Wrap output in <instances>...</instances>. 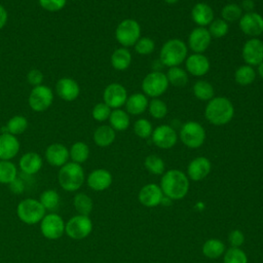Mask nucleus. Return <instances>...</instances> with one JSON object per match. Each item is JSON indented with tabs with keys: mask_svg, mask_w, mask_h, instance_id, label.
I'll use <instances>...</instances> for the list:
<instances>
[{
	"mask_svg": "<svg viewBox=\"0 0 263 263\" xmlns=\"http://www.w3.org/2000/svg\"><path fill=\"white\" fill-rule=\"evenodd\" d=\"M20 151L17 138L8 133L0 135V160H11Z\"/></svg>",
	"mask_w": 263,
	"mask_h": 263,
	"instance_id": "23",
	"label": "nucleus"
},
{
	"mask_svg": "<svg viewBox=\"0 0 263 263\" xmlns=\"http://www.w3.org/2000/svg\"><path fill=\"white\" fill-rule=\"evenodd\" d=\"M109 122L110 126L116 132H123L128 128L129 123H130V118L129 115L126 111L118 108V109H113L111 111V114L109 116Z\"/></svg>",
	"mask_w": 263,
	"mask_h": 263,
	"instance_id": "29",
	"label": "nucleus"
},
{
	"mask_svg": "<svg viewBox=\"0 0 263 263\" xmlns=\"http://www.w3.org/2000/svg\"><path fill=\"white\" fill-rule=\"evenodd\" d=\"M93 142L99 147L110 146L116 138L115 130L110 125H100L93 132Z\"/></svg>",
	"mask_w": 263,
	"mask_h": 263,
	"instance_id": "27",
	"label": "nucleus"
},
{
	"mask_svg": "<svg viewBox=\"0 0 263 263\" xmlns=\"http://www.w3.org/2000/svg\"><path fill=\"white\" fill-rule=\"evenodd\" d=\"M92 231V221L88 216L74 215L65 226V234L71 239L81 240L86 238Z\"/></svg>",
	"mask_w": 263,
	"mask_h": 263,
	"instance_id": "8",
	"label": "nucleus"
},
{
	"mask_svg": "<svg viewBox=\"0 0 263 263\" xmlns=\"http://www.w3.org/2000/svg\"><path fill=\"white\" fill-rule=\"evenodd\" d=\"M55 91L58 96L67 102L76 100L80 93L79 84L70 77H63L58 80L55 84Z\"/></svg>",
	"mask_w": 263,
	"mask_h": 263,
	"instance_id": "21",
	"label": "nucleus"
},
{
	"mask_svg": "<svg viewBox=\"0 0 263 263\" xmlns=\"http://www.w3.org/2000/svg\"><path fill=\"white\" fill-rule=\"evenodd\" d=\"M160 188L163 195L172 200H180L186 196L189 190L188 177L180 170H168L161 178Z\"/></svg>",
	"mask_w": 263,
	"mask_h": 263,
	"instance_id": "1",
	"label": "nucleus"
},
{
	"mask_svg": "<svg viewBox=\"0 0 263 263\" xmlns=\"http://www.w3.org/2000/svg\"><path fill=\"white\" fill-rule=\"evenodd\" d=\"M228 240L232 248H239L245 241V235L240 230L235 229L229 233Z\"/></svg>",
	"mask_w": 263,
	"mask_h": 263,
	"instance_id": "48",
	"label": "nucleus"
},
{
	"mask_svg": "<svg viewBox=\"0 0 263 263\" xmlns=\"http://www.w3.org/2000/svg\"><path fill=\"white\" fill-rule=\"evenodd\" d=\"M43 165V160L41 156L37 152H27L25 153L18 161V166L22 171L27 176H32L37 174Z\"/></svg>",
	"mask_w": 263,
	"mask_h": 263,
	"instance_id": "24",
	"label": "nucleus"
},
{
	"mask_svg": "<svg viewBox=\"0 0 263 263\" xmlns=\"http://www.w3.org/2000/svg\"><path fill=\"white\" fill-rule=\"evenodd\" d=\"M111 111H112V109L108 105H106L104 102L98 103L92 108L91 115L95 120H97L99 122H103V121H106L107 119H109Z\"/></svg>",
	"mask_w": 263,
	"mask_h": 263,
	"instance_id": "46",
	"label": "nucleus"
},
{
	"mask_svg": "<svg viewBox=\"0 0 263 263\" xmlns=\"http://www.w3.org/2000/svg\"><path fill=\"white\" fill-rule=\"evenodd\" d=\"M205 129L196 121L185 122L180 129V140L182 143L191 149H196L202 146L205 141Z\"/></svg>",
	"mask_w": 263,
	"mask_h": 263,
	"instance_id": "7",
	"label": "nucleus"
},
{
	"mask_svg": "<svg viewBox=\"0 0 263 263\" xmlns=\"http://www.w3.org/2000/svg\"><path fill=\"white\" fill-rule=\"evenodd\" d=\"M39 224L40 232L46 239L55 240L65 234L66 222L62 216L54 212L46 213Z\"/></svg>",
	"mask_w": 263,
	"mask_h": 263,
	"instance_id": "10",
	"label": "nucleus"
},
{
	"mask_svg": "<svg viewBox=\"0 0 263 263\" xmlns=\"http://www.w3.org/2000/svg\"><path fill=\"white\" fill-rule=\"evenodd\" d=\"M238 26L243 34L257 38L263 33V16L255 11L245 12L238 21Z\"/></svg>",
	"mask_w": 263,
	"mask_h": 263,
	"instance_id": "13",
	"label": "nucleus"
},
{
	"mask_svg": "<svg viewBox=\"0 0 263 263\" xmlns=\"http://www.w3.org/2000/svg\"><path fill=\"white\" fill-rule=\"evenodd\" d=\"M224 263H248L246 253L239 248H229L224 253Z\"/></svg>",
	"mask_w": 263,
	"mask_h": 263,
	"instance_id": "44",
	"label": "nucleus"
},
{
	"mask_svg": "<svg viewBox=\"0 0 263 263\" xmlns=\"http://www.w3.org/2000/svg\"><path fill=\"white\" fill-rule=\"evenodd\" d=\"M9 186H10L11 191L14 193H22L24 191V183L18 178H16L12 183H10Z\"/></svg>",
	"mask_w": 263,
	"mask_h": 263,
	"instance_id": "50",
	"label": "nucleus"
},
{
	"mask_svg": "<svg viewBox=\"0 0 263 263\" xmlns=\"http://www.w3.org/2000/svg\"><path fill=\"white\" fill-rule=\"evenodd\" d=\"M7 20H8V13L5 7L2 4H0V30L4 28V26L7 23Z\"/></svg>",
	"mask_w": 263,
	"mask_h": 263,
	"instance_id": "51",
	"label": "nucleus"
},
{
	"mask_svg": "<svg viewBox=\"0 0 263 263\" xmlns=\"http://www.w3.org/2000/svg\"><path fill=\"white\" fill-rule=\"evenodd\" d=\"M45 214L46 210L39 199L36 198H24L16 205V215L18 219L27 225H36L40 223Z\"/></svg>",
	"mask_w": 263,
	"mask_h": 263,
	"instance_id": "5",
	"label": "nucleus"
},
{
	"mask_svg": "<svg viewBox=\"0 0 263 263\" xmlns=\"http://www.w3.org/2000/svg\"><path fill=\"white\" fill-rule=\"evenodd\" d=\"M192 92L194 97L200 101H210L214 98L215 90L213 85L205 80H198L193 84Z\"/></svg>",
	"mask_w": 263,
	"mask_h": 263,
	"instance_id": "37",
	"label": "nucleus"
},
{
	"mask_svg": "<svg viewBox=\"0 0 263 263\" xmlns=\"http://www.w3.org/2000/svg\"><path fill=\"white\" fill-rule=\"evenodd\" d=\"M242 15V9L238 4L229 3L226 4L221 10V18L226 23H233L239 21Z\"/></svg>",
	"mask_w": 263,
	"mask_h": 263,
	"instance_id": "40",
	"label": "nucleus"
},
{
	"mask_svg": "<svg viewBox=\"0 0 263 263\" xmlns=\"http://www.w3.org/2000/svg\"><path fill=\"white\" fill-rule=\"evenodd\" d=\"M211 168L212 164L210 159L204 156H198L189 162L187 174L192 181H200L210 174Z\"/></svg>",
	"mask_w": 263,
	"mask_h": 263,
	"instance_id": "22",
	"label": "nucleus"
},
{
	"mask_svg": "<svg viewBox=\"0 0 263 263\" xmlns=\"http://www.w3.org/2000/svg\"><path fill=\"white\" fill-rule=\"evenodd\" d=\"M148 98L143 92H135L127 97V100L124 104L125 111L132 115H141L148 108Z\"/></svg>",
	"mask_w": 263,
	"mask_h": 263,
	"instance_id": "26",
	"label": "nucleus"
},
{
	"mask_svg": "<svg viewBox=\"0 0 263 263\" xmlns=\"http://www.w3.org/2000/svg\"><path fill=\"white\" fill-rule=\"evenodd\" d=\"M147 110H148L150 116H152L155 119H162L167 114L166 104L158 98H155V99H152L151 101H149Z\"/></svg>",
	"mask_w": 263,
	"mask_h": 263,
	"instance_id": "41",
	"label": "nucleus"
},
{
	"mask_svg": "<svg viewBox=\"0 0 263 263\" xmlns=\"http://www.w3.org/2000/svg\"><path fill=\"white\" fill-rule=\"evenodd\" d=\"M166 75L160 71H152L147 74L142 81L143 93L152 99L159 98L168 88Z\"/></svg>",
	"mask_w": 263,
	"mask_h": 263,
	"instance_id": "9",
	"label": "nucleus"
},
{
	"mask_svg": "<svg viewBox=\"0 0 263 263\" xmlns=\"http://www.w3.org/2000/svg\"><path fill=\"white\" fill-rule=\"evenodd\" d=\"M141 37V26L134 18H125L121 21L115 29V38L122 47H130Z\"/></svg>",
	"mask_w": 263,
	"mask_h": 263,
	"instance_id": "6",
	"label": "nucleus"
},
{
	"mask_svg": "<svg viewBox=\"0 0 263 263\" xmlns=\"http://www.w3.org/2000/svg\"><path fill=\"white\" fill-rule=\"evenodd\" d=\"M239 6L246 12H251V11H254L255 2H254V0H242L241 5H239Z\"/></svg>",
	"mask_w": 263,
	"mask_h": 263,
	"instance_id": "52",
	"label": "nucleus"
},
{
	"mask_svg": "<svg viewBox=\"0 0 263 263\" xmlns=\"http://www.w3.org/2000/svg\"><path fill=\"white\" fill-rule=\"evenodd\" d=\"M234 116V106L225 97H214L204 108L205 119L214 125H225Z\"/></svg>",
	"mask_w": 263,
	"mask_h": 263,
	"instance_id": "2",
	"label": "nucleus"
},
{
	"mask_svg": "<svg viewBox=\"0 0 263 263\" xmlns=\"http://www.w3.org/2000/svg\"><path fill=\"white\" fill-rule=\"evenodd\" d=\"M163 192L157 184H147L139 192L140 202L147 208H154L161 203Z\"/></svg>",
	"mask_w": 263,
	"mask_h": 263,
	"instance_id": "19",
	"label": "nucleus"
},
{
	"mask_svg": "<svg viewBox=\"0 0 263 263\" xmlns=\"http://www.w3.org/2000/svg\"><path fill=\"white\" fill-rule=\"evenodd\" d=\"M103 100L111 109H118L124 106L127 100V90L120 83H110L104 89Z\"/></svg>",
	"mask_w": 263,
	"mask_h": 263,
	"instance_id": "14",
	"label": "nucleus"
},
{
	"mask_svg": "<svg viewBox=\"0 0 263 263\" xmlns=\"http://www.w3.org/2000/svg\"><path fill=\"white\" fill-rule=\"evenodd\" d=\"M28 127V120L25 116L22 115H15L12 116L6 123L5 129L6 133L11 134L13 136L23 134Z\"/></svg>",
	"mask_w": 263,
	"mask_h": 263,
	"instance_id": "38",
	"label": "nucleus"
},
{
	"mask_svg": "<svg viewBox=\"0 0 263 263\" xmlns=\"http://www.w3.org/2000/svg\"><path fill=\"white\" fill-rule=\"evenodd\" d=\"M144 165L147 171L153 175H162L164 174L165 164L161 157L151 154L148 155L144 160Z\"/></svg>",
	"mask_w": 263,
	"mask_h": 263,
	"instance_id": "39",
	"label": "nucleus"
},
{
	"mask_svg": "<svg viewBox=\"0 0 263 263\" xmlns=\"http://www.w3.org/2000/svg\"><path fill=\"white\" fill-rule=\"evenodd\" d=\"M46 161L55 167H61L66 164L70 158L69 156V149L61 144V143H53L50 144L44 153Z\"/></svg>",
	"mask_w": 263,
	"mask_h": 263,
	"instance_id": "18",
	"label": "nucleus"
},
{
	"mask_svg": "<svg viewBox=\"0 0 263 263\" xmlns=\"http://www.w3.org/2000/svg\"><path fill=\"white\" fill-rule=\"evenodd\" d=\"M73 205L79 215L89 216L93 209V201L89 195L84 192H78L73 198Z\"/></svg>",
	"mask_w": 263,
	"mask_h": 263,
	"instance_id": "31",
	"label": "nucleus"
},
{
	"mask_svg": "<svg viewBox=\"0 0 263 263\" xmlns=\"http://www.w3.org/2000/svg\"><path fill=\"white\" fill-rule=\"evenodd\" d=\"M53 102L52 90L43 84L34 86L29 95L28 103L30 108L35 112H43L47 110Z\"/></svg>",
	"mask_w": 263,
	"mask_h": 263,
	"instance_id": "11",
	"label": "nucleus"
},
{
	"mask_svg": "<svg viewBox=\"0 0 263 263\" xmlns=\"http://www.w3.org/2000/svg\"><path fill=\"white\" fill-rule=\"evenodd\" d=\"M257 67H258V68H257V73H258V75L263 79V62L260 63Z\"/></svg>",
	"mask_w": 263,
	"mask_h": 263,
	"instance_id": "53",
	"label": "nucleus"
},
{
	"mask_svg": "<svg viewBox=\"0 0 263 263\" xmlns=\"http://www.w3.org/2000/svg\"><path fill=\"white\" fill-rule=\"evenodd\" d=\"M38 199L41 202V204L44 206L46 212L47 211L53 212L54 210H57L61 201L60 194L54 189H45L40 193Z\"/></svg>",
	"mask_w": 263,
	"mask_h": 263,
	"instance_id": "33",
	"label": "nucleus"
},
{
	"mask_svg": "<svg viewBox=\"0 0 263 263\" xmlns=\"http://www.w3.org/2000/svg\"><path fill=\"white\" fill-rule=\"evenodd\" d=\"M191 18L198 27L205 28L215 18L214 10L209 4L204 2H198L191 9Z\"/></svg>",
	"mask_w": 263,
	"mask_h": 263,
	"instance_id": "25",
	"label": "nucleus"
},
{
	"mask_svg": "<svg viewBox=\"0 0 263 263\" xmlns=\"http://www.w3.org/2000/svg\"><path fill=\"white\" fill-rule=\"evenodd\" d=\"M89 147L84 142H75L69 149L70 159L78 164L85 162L89 157Z\"/></svg>",
	"mask_w": 263,
	"mask_h": 263,
	"instance_id": "32",
	"label": "nucleus"
},
{
	"mask_svg": "<svg viewBox=\"0 0 263 263\" xmlns=\"http://www.w3.org/2000/svg\"><path fill=\"white\" fill-rule=\"evenodd\" d=\"M134 46L135 50L140 55H148L154 51L155 42L149 37H140Z\"/></svg>",
	"mask_w": 263,
	"mask_h": 263,
	"instance_id": "45",
	"label": "nucleus"
},
{
	"mask_svg": "<svg viewBox=\"0 0 263 263\" xmlns=\"http://www.w3.org/2000/svg\"><path fill=\"white\" fill-rule=\"evenodd\" d=\"M27 80L33 86L40 85L43 81V74L38 69H32L27 75Z\"/></svg>",
	"mask_w": 263,
	"mask_h": 263,
	"instance_id": "49",
	"label": "nucleus"
},
{
	"mask_svg": "<svg viewBox=\"0 0 263 263\" xmlns=\"http://www.w3.org/2000/svg\"><path fill=\"white\" fill-rule=\"evenodd\" d=\"M188 57V47L181 39L174 38L163 43L159 53L162 65L171 68L180 66Z\"/></svg>",
	"mask_w": 263,
	"mask_h": 263,
	"instance_id": "4",
	"label": "nucleus"
},
{
	"mask_svg": "<svg viewBox=\"0 0 263 263\" xmlns=\"http://www.w3.org/2000/svg\"><path fill=\"white\" fill-rule=\"evenodd\" d=\"M16 178V165L11 160H0V184L9 185Z\"/></svg>",
	"mask_w": 263,
	"mask_h": 263,
	"instance_id": "35",
	"label": "nucleus"
},
{
	"mask_svg": "<svg viewBox=\"0 0 263 263\" xmlns=\"http://www.w3.org/2000/svg\"><path fill=\"white\" fill-rule=\"evenodd\" d=\"M151 139L156 147L160 149H171L177 144L178 135L171 125L160 124L153 128Z\"/></svg>",
	"mask_w": 263,
	"mask_h": 263,
	"instance_id": "12",
	"label": "nucleus"
},
{
	"mask_svg": "<svg viewBox=\"0 0 263 263\" xmlns=\"http://www.w3.org/2000/svg\"><path fill=\"white\" fill-rule=\"evenodd\" d=\"M185 67L186 72L189 74L196 77H201L208 74L211 64L209 59L203 53H192L186 58Z\"/></svg>",
	"mask_w": 263,
	"mask_h": 263,
	"instance_id": "17",
	"label": "nucleus"
},
{
	"mask_svg": "<svg viewBox=\"0 0 263 263\" xmlns=\"http://www.w3.org/2000/svg\"><path fill=\"white\" fill-rule=\"evenodd\" d=\"M256 71L250 65H242L239 66L234 72V80L237 84L241 86H247L253 83L256 79Z\"/></svg>",
	"mask_w": 263,
	"mask_h": 263,
	"instance_id": "30",
	"label": "nucleus"
},
{
	"mask_svg": "<svg viewBox=\"0 0 263 263\" xmlns=\"http://www.w3.org/2000/svg\"><path fill=\"white\" fill-rule=\"evenodd\" d=\"M241 57L247 65L258 66L263 62V41L259 38H250L241 48Z\"/></svg>",
	"mask_w": 263,
	"mask_h": 263,
	"instance_id": "15",
	"label": "nucleus"
},
{
	"mask_svg": "<svg viewBox=\"0 0 263 263\" xmlns=\"http://www.w3.org/2000/svg\"><path fill=\"white\" fill-rule=\"evenodd\" d=\"M38 2L43 9L49 12H57L65 7L67 0H38Z\"/></svg>",
	"mask_w": 263,
	"mask_h": 263,
	"instance_id": "47",
	"label": "nucleus"
},
{
	"mask_svg": "<svg viewBox=\"0 0 263 263\" xmlns=\"http://www.w3.org/2000/svg\"><path fill=\"white\" fill-rule=\"evenodd\" d=\"M165 75H166L168 83L176 87H183L188 83L187 72L179 66L168 68Z\"/></svg>",
	"mask_w": 263,
	"mask_h": 263,
	"instance_id": "36",
	"label": "nucleus"
},
{
	"mask_svg": "<svg viewBox=\"0 0 263 263\" xmlns=\"http://www.w3.org/2000/svg\"><path fill=\"white\" fill-rule=\"evenodd\" d=\"M58 181L61 188L67 192H75L79 190L85 181V174L81 164L68 161L60 167Z\"/></svg>",
	"mask_w": 263,
	"mask_h": 263,
	"instance_id": "3",
	"label": "nucleus"
},
{
	"mask_svg": "<svg viewBox=\"0 0 263 263\" xmlns=\"http://www.w3.org/2000/svg\"><path fill=\"white\" fill-rule=\"evenodd\" d=\"M86 183L93 191H104L111 186L112 175L105 168H97L88 174Z\"/></svg>",
	"mask_w": 263,
	"mask_h": 263,
	"instance_id": "20",
	"label": "nucleus"
},
{
	"mask_svg": "<svg viewBox=\"0 0 263 263\" xmlns=\"http://www.w3.org/2000/svg\"><path fill=\"white\" fill-rule=\"evenodd\" d=\"M111 65L115 70L124 71L132 63V53L126 47H119L111 54Z\"/></svg>",
	"mask_w": 263,
	"mask_h": 263,
	"instance_id": "28",
	"label": "nucleus"
},
{
	"mask_svg": "<svg viewBox=\"0 0 263 263\" xmlns=\"http://www.w3.org/2000/svg\"><path fill=\"white\" fill-rule=\"evenodd\" d=\"M209 32L212 38H222L227 35L229 31V25L222 18H214L209 25Z\"/></svg>",
	"mask_w": 263,
	"mask_h": 263,
	"instance_id": "42",
	"label": "nucleus"
},
{
	"mask_svg": "<svg viewBox=\"0 0 263 263\" xmlns=\"http://www.w3.org/2000/svg\"><path fill=\"white\" fill-rule=\"evenodd\" d=\"M166 4H168V5H174V4H176L179 0H163Z\"/></svg>",
	"mask_w": 263,
	"mask_h": 263,
	"instance_id": "54",
	"label": "nucleus"
},
{
	"mask_svg": "<svg viewBox=\"0 0 263 263\" xmlns=\"http://www.w3.org/2000/svg\"><path fill=\"white\" fill-rule=\"evenodd\" d=\"M225 253V246L223 241L217 238L208 239L202 246V254L210 259H216Z\"/></svg>",
	"mask_w": 263,
	"mask_h": 263,
	"instance_id": "34",
	"label": "nucleus"
},
{
	"mask_svg": "<svg viewBox=\"0 0 263 263\" xmlns=\"http://www.w3.org/2000/svg\"><path fill=\"white\" fill-rule=\"evenodd\" d=\"M153 132L152 123L146 118H139L134 123V133L141 139H148Z\"/></svg>",
	"mask_w": 263,
	"mask_h": 263,
	"instance_id": "43",
	"label": "nucleus"
},
{
	"mask_svg": "<svg viewBox=\"0 0 263 263\" xmlns=\"http://www.w3.org/2000/svg\"><path fill=\"white\" fill-rule=\"evenodd\" d=\"M212 42V36L204 27L194 28L188 36V46L193 53L204 52Z\"/></svg>",
	"mask_w": 263,
	"mask_h": 263,
	"instance_id": "16",
	"label": "nucleus"
}]
</instances>
